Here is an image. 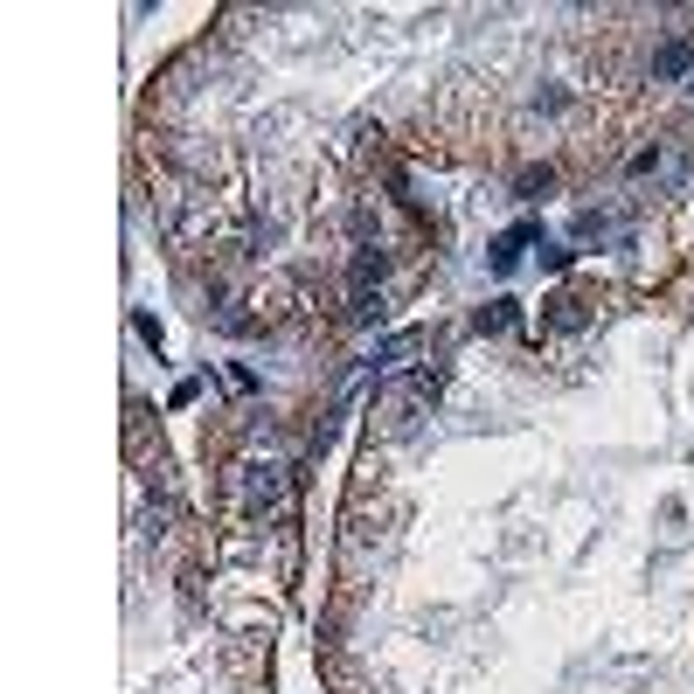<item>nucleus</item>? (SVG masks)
<instances>
[{"label": "nucleus", "mask_w": 694, "mask_h": 694, "mask_svg": "<svg viewBox=\"0 0 694 694\" xmlns=\"http://www.w3.org/2000/svg\"><path fill=\"white\" fill-rule=\"evenodd\" d=\"M237 486H244V514H257V521L286 507V466H278V458H250L237 473Z\"/></svg>", "instance_id": "f257e3e1"}, {"label": "nucleus", "mask_w": 694, "mask_h": 694, "mask_svg": "<svg viewBox=\"0 0 694 694\" xmlns=\"http://www.w3.org/2000/svg\"><path fill=\"white\" fill-rule=\"evenodd\" d=\"M382 271H390V250H382V244H362V250H354V265H348V286L354 292H382Z\"/></svg>", "instance_id": "f03ea898"}, {"label": "nucleus", "mask_w": 694, "mask_h": 694, "mask_svg": "<svg viewBox=\"0 0 694 694\" xmlns=\"http://www.w3.org/2000/svg\"><path fill=\"white\" fill-rule=\"evenodd\" d=\"M535 237H542V229H535V222H521V229H507V237H500V244H494V250H486V265H494V271H500V278H507V271H514V265H521V250H528V244H535Z\"/></svg>", "instance_id": "7ed1b4c3"}, {"label": "nucleus", "mask_w": 694, "mask_h": 694, "mask_svg": "<svg viewBox=\"0 0 694 694\" xmlns=\"http://www.w3.org/2000/svg\"><path fill=\"white\" fill-rule=\"evenodd\" d=\"M687 70H694V42L674 35V42L653 49V76H660V84H674V76H687Z\"/></svg>", "instance_id": "20e7f679"}, {"label": "nucleus", "mask_w": 694, "mask_h": 694, "mask_svg": "<svg viewBox=\"0 0 694 694\" xmlns=\"http://www.w3.org/2000/svg\"><path fill=\"white\" fill-rule=\"evenodd\" d=\"M417 348H431V333H424V327H410V333H390V341L375 348V369H403V362H410Z\"/></svg>", "instance_id": "39448f33"}, {"label": "nucleus", "mask_w": 694, "mask_h": 694, "mask_svg": "<svg viewBox=\"0 0 694 694\" xmlns=\"http://www.w3.org/2000/svg\"><path fill=\"white\" fill-rule=\"evenodd\" d=\"M590 320V299L583 292H556L549 299V327H583Z\"/></svg>", "instance_id": "423d86ee"}, {"label": "nucleus", "mask_w": 694, "mask_h": 694, "mask_svg": "<svg viewBox=\"0 0 694 694\" xmlns=\"http://www.w3.org/2000/svg\"><path fill=\"white\" fill-rule=\"evenodd\" d=\"M473 327H479V333H507V327H514V299H486L479 313H473Z\"/></svg>", "instance_id": "0eeeda50"}, {"label": "nucleus", "mask_w": 694, "mask_h": 694, "mask_svg": "<svg viewBox=\"0 0 694 694\" xmlns=\"http://www.w3.org/2000/svg\"><path fill=\"white\" fill-rule=\"evenodd\" d=\"M445 382H452V369H445V362H431V369H417V375H410V396L438 403V390H445Z\"/></svg>", "instance_id": "6e6552de"}, {"label": "nucleus", "mask_w": 694, "mask_h": 694, "mask_svg": "<svg viewBox=\"0 0 694 694\" xmlns=\"http://www.w3.org/2000/svg\"><path fill=\"white\" fill-rule=\"evenodd\" d=\"M354 320H362V327H382V320H390V299H382V292H354Z\"/></svg>", "instance_id": "1a4fd4ad"}, {"label": "nucleus", "mask_w": 694, "mask_h": 694, "mask_svg": "<svg viewBox=\"0 0 694 694\" xmlns=\"http://www.w3.org/2000/svg\"><path fill=\"white\" fill-rule=\"evenodd\" d=\"M549 188H556V174H549V167H528L521 182H514V195H521V201H542Z\"/></svg>", "instance_id": "9d476101"}, {"label": "nucleus", "mask_w": 694, "mask_h": 694, "mask_svg": "<svg viewBox=\"0 0 694 694\" xmlns=\"http://www.w3.org/2000/svg\"><path fill=\"white\" fill-rule=\"evenodd\" d=\"M577 237H583V244H604V237H611V216H604V209H583V216H577Z\"/></svg>", "instance_id": "9b49d317"}]
</instances>
